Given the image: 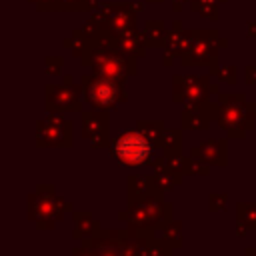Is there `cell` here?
I'll return each mask as SVG.
<instances>
[{
	"label": "cell",
	"mask_w": 256,
	"mask_h": 256,
	"mask_svg": "<svg viewBox=\"0 0 256 256\" xmlns=\"http://www.w3.org/2000/svg\"><path fill=\"white\" fill-rule=\"evenodd\" d=\"M114 156L124 166H142L150 160L152 142L140 132H126L114 142Z\"/></svg>",
	"instance_id": "1"
},
{
	"label": "cell",
	"mask_w": 256,
	"mask_h": 256,
	"mask_svg": "<svg viewBox=\"0 0 256 256\" xmlns=\"http://www.w3.org/2000/svg\"><path fill=\"white\" fill-rule=\"evenodd\" d=\"M88 98L94 106H114L120 100V88L108 80H96L88 88Z\"/></svg>",
	"instance_id": "2"
},
{
	"label": "cell",
	"mask_w": 256,
	"mask_h": 256,
	"mask_svg": "<svg viewBox=\"0 0 256 256\" xmlns=\"http://www.w3.org/2000/svg\"><path fill=\"white\" fill-rule=\"evenodd\" d=\"M64 126H68V122H60L58 124V128L54 126V120H50L48 122V128H44L42 124H40V130L38 132H46L48 136H46V144L48 146H68V144H64ZM44 144V146H46Z\"/></svg>",
	"instance_id": "3"
}]
</instances>
